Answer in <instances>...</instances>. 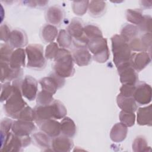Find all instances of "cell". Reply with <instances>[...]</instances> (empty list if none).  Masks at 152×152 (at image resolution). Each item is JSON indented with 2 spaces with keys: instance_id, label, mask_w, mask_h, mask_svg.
<instances>
[{
  "instance_id": "6da1fadb",
  "label": "cell",
  "mask_w": 152,
  "mask_h": 152,
  "mask_svg": "<svg viewBox=\"0 0 152 152\" xmlns=\"http://www.w3.org/2000/svg\"><path fill=\"white\" fill-rule=\"evenodd\" d=\"M23 80L18 78L12 81V92L4 105L6 115L13 119L26 106L27 103L23 98L21 93V83Z\"/></svg>"
},
{
  "instance_id": "7a4b0ae2",
  "label": "cell",
  "mask_w": 152,
  "mask_h": 152,
  "mask_svg": "<svg viewBox=\"0 0 152 152\" xmlns=\"http://www.w3.org/2000/svg\"><path fill=\"white\" fill-rule=\"evenodd\" d=\"M53 71L63 78L72 77L75 72L71 53L65 48H59L54 59Z\"/></svg>"
},
{
  "instance_id": "3957f363",
  "label": "cell",
  "mask_w": 152,
  "mask_h": 152,
  "mask_svg": "<svg viewBox=\"0 0 152 152\" xmlns=\"http://www.w3.org/2000/svg\"><path fill=\"white\" fill-rule=\"evenodd\" d=\"M113 60L116 67L130 62L131 50L120 34H115L111 37Z\"/></svg>"
},
{
  "instance_id": "277c9868",
  "label": "cell",
  "mask_w": 152,
  "mask_h": 152,
  "mask_svg": "<svg viewBox=\"0 0 152 152\" xmlns=\"http://www.w3.org/2000/svg\"><path fill=\"white\" fill-rule=\"evenodd\" d=\"M25 50L27 57V66L28 68L38 70L45 68L46 61L42 45L30 44L26 46Z\"/></svg>"
},
{
  "instance_id": "5b68a950",
  "label": "cell",
  "mask_w": 152,
  "mask_h": 152,
  "mask_svg": "<svg viewBox=\"0 0 152 152\" xmlns=\"http://www.w3.org/2000/svg\"><path fill=\"white\" fill-rule=\"evenodd\" d=\"M88 50L93 55V59L98 63L106 62L110 55L107 42L103 36L94 37L88 40L87 44Z\"/></svg>"
},
{
  "instance_id": "8992f818",
  "label": "cell",
  "mask_w": 152,
  "mask_h": 152,
  "mask_svg": "<svg viewBox=\"0 0 152 152\" xmlns=\"http://www.w3.org/2000/svg\"><path fill=\"white\" fill-rule=\"evenodd\" d=\"M31 139L27 136H19L10 132L7 136L1 140V151H20L31 143Z\"/></svg>"
},
{
  "instance_id": "52a82bcc",
  "label": "cell",
  "mask_w": 152,
  "mask_h": 152,
  "mask_svg": "<svg viewBox=\"0 0 152 152\" xmlns=\"http://www.w3.org/2000/svg\"><path fill=\"white\" fill-rule=\"evenodd\" d=\"M65 78L56 74L54 71L50 72L47 77L39 80L42 90L54 94L58 89L62 87L65 84Z\"/></svg>"
},
{
  "instance_id": "ba28073f",
  "label": "cell",
  "mask_w": 152,
  "mask_h": 152,
  "mask_svg": "<svg viewBox=\"0 0 152 152\" xmlns=\"http://www.w3.org/2000/svg\"><path fill=\"white\" fill-rule=\"evenodd\" d=\"M151 86L143 81H138L135 84L134 99L139 105L150 103L151 101Z\"/></svg>"
},
{
  "instance_id": "9c48e42d",
  "label": "cell",
  "mask_w": 152,
  "mask_h": 152,
  "mask_svg": "<svg viewBox=\"0 0 152 152\" xmlns=\"http://www.w3.org/2000/svg\"><path fill=\"white\" fill-rule=\"evenodd\" d=\"M122 84L135 85L138 81L137 72L131 66L130 62L124 64L116 68Z\"/></svg>"
},
{
  "instance_id": "30bf717a",
  "label": "cell",
  "mask_w": 152,
  "mask_h": 152,
  "mask_svg": "<svg viewBox=\"0 0 152 152\" xmlns=\"http://www.w3.org/2000/svg\"><path fill=\"white\" fill-rule=\"evenodd\" d=\"M23 96L30 101L34 100L37 95V81L30 75H26L22 81Z\"/></svg>"
},
{
  "instance_id": "8fae6325",
  "label": "cell",
  "mask_w": 152,
  "mask_h": 152,
  "mask_svg": "<svg viewBox=\"0 0 152 152\" xmlns=\"http://www.w3.org/2000/svg\"><path fill=\"white\" fill-rule=\"evenodd\" d=\"M1 82H10L14 80L20 78L23 75L22 68H13L8 62H1Z\"/></svg>"
},
{
  "instance_id": "7c38bea8",
  "label": "cell",
  "mask_w": 152,
  "mask_h": 152,
  "mask_svg": "<svg viewBox=\"0 0 152 152\" xmlns=\"http://www.w3.org/2000/svg\"><path fill=\"white\" fill-rule=\"evenodd\" d=\"M36 129L33 121L21 120L14 121L11 127L12 132L19 136H27L31 134Z\"/></svg>"
},
{
  "instance_id": "4fadbf2b",
  "label": "cell",
  "mask_w": 152,
  "mask_h": 152,
  "mask_svg": "<svg viewBox=\"0 0 152 152\" xmlns=\"http://www.w3.org/2000/svg\"><path fill=\"white\" fill-rule=\"evenodd\" d=\"M151 62V53L148 52H140L132 53L130 63L133 68L140 72L144 69Z\"/></svg>"
},
{
  "instance_id": "5bb4252c",
  "label": "cell",
  "mask_w": 152,
  "mask_h": 152,
  "mask_svg": "<svg viewBox=\"0 0 152 152\" xmlns=\"http://www.w3.org/2000/svg\"><path fill=\"white\" fill-rule=\"evenodd\" d=\"M74 146L71 138L64 135H58L52 139L51 147L53 151L68 152L71 150Z\"/></svg>"
},
{
  "instance_id": "9a60e30c",
  "label": "cell",
  "mask_w": 152,
  "mask_h": 152,
  "mask_svg": "<svg viewBox=\"0 0 152 152\" xmlns=\"http://www.w3.org/2000/svg\"><path fill=\"white\" fill-rule=\"evenodd\" d=\"M74 62L79 66H84L89 65L92 59V56L86 47L75 48L72 53Z\"/></svg>"
},
{
  "instance_id": "2e32d148",
  "label": "cell",
  "mask_w": 152,
  "mask_h": 152,
  "mask_svg": "<svg viewBox=\"0 0 152 152\" xmlns=\"http://www.w3.org/2000/svg\"><path fill=\"white\" fill-rule=\"evenodd\" d=\"M40 129L50 138H55L61 134V124L52 119L45 120L39 125Z\"/></svg>"
},
{
  "instance_id": "e0dca14e",
  "label": "cell",
  "mask_w": 152,
  "mask_h": 152,
  "mask_svg": "<svg viewBox=\"0 0 152 152\" xmlns=\"http://www.w3.org/2000/svg\"><path fill=\"white\" fill-rule=\"evenodd\" d=\"M34 121L39 125L42 122L53 119V111L51 104L46 106L37 105L33 109Z\"/></svg>"
},
{
  "instance_id": "ac0fdd59",
  "label": "cell",
  "mask_w": 152,
  "mask_h": 152,
  "mask_svg": "<svg viewBox=\"0 0 152 152\" xmlns=\"http://www.w3.org/2000/svg\"><path fill=\"white\" fill-rule=\"evenodd\" d=\"M64 12L62 9L58 5L49 7L45 12L46 21L53 26H59L62 21Z\"/></svg>"
},
{
  "instance_id": "d6986e66",
  "label": "cell",
  "mask_w": 152,
  "mask_h": 152,
  "mask_svg": "<svg viewBox=\"0 0 152 152\" xmlns=\"http://www.w3.org/2000/svg\"><path fill=\"white\" fill-rule=\"evenodd\" d=\"M8 42L12 48H21L27 44V34L25 31L20 28L12 30L11 32Z\"/></svg>"
},
{
  "instance_id": "ffe728a7",
  "label": "cell",
  "mask_w": 152,
  "mask_h": 152,
  "mask_svg": "<svg viewBox=\"0 0 152 152\" xmlns=\"http://www.w3.org/2000/svg\"><path fill=\"white\" fill-rule=\"evenodd\" d=\"M66 31L72 37V39H78L85 36L83 24L78 18H74L71 20L66 27Z\"/></svg>"
},
{
  "instance_id": "44dd1931",
  "label": "cell",
  "mask_w": 152,
  "mask_h": 152,
  "mask_svg": "<svg viewBox=\"0 0 152 152\" xmlns=\"http://www.w3.org/2000/svg\"><path fill=\"white\" fill-rule=\"evenodd\" d=\"M116 102L122 110L134 112L138 108L137 103L133 97H126L119 93L116 97Z\"/></svg>"
},
{
  "instance_id": "7402d4cb",
  "label": "cell",
  "mask_w": 152,
  "mask_h": 152,
  "mask_svg": "<svg viewBox=\"0 0 152 152\" xmlns=\"http://www.w3.org/2000/svg\"><path fill=\"white\" fill-rule=\"evenodd\" d=\"M137 122L141 126H149L152 125V109L151 105L140 107L137 111Z\"/></svg>"
},
{
  "instance_id": "603a6c76",
  "label": "cell",
  "mask_w": 152,
  "mask_h": 152,
  "mask_svg": "<svg viewBox=\"0 0 152 152\" xmlns=\"http://www.w3.org/2000/svg\"><path fill=\"white\" fill-rule=\"evenodd\" d=\"M128 133L127 126L121 122L115 124L110 132V138L115 142H121L126 137Z\"/></svg>"
},
{
  "instance_id": "cb8c5ba5",
  "label": "cell",
  "mask_w": 152,
  "mask_h": 152,
  "mask_svg": "<svg viewBox=\"0 0 152 152\" xmlns=\"http://www.w3.org/2000/svg\"><path fill=\"white\" fill-rule=\"evenodd\" d=\"M26 50L23 48H18L13 51L10 59V65L13 68H21L25 66Z\"/></svg>"
},
{
  "instance_id": "d4e9b609",
  "label": "cell",
  "mask_w": 152,
  "mask_h": 152,
  "mask_svg": "<svg viewBox=\"0 0 152 152\" xmlns=\"http://www.w3.org/2000/svg\"><path fill=\"white\" fill-rule=\"evenodd\" d=\"M32 138L35 145L43 148V150L48 151L51 148L52 138L43 131L33 134L32 135Z\"/></svg>"
},
{
  "instance_id": "484cf974",
  "label": "cell",
  "mask_w": 152,
  "mask_h": 152,
  "mask_svg": "<svg viewBox=\"0 0 152 152\" xmlns=\"http://www.w3.org/2000/svg\"><path fill=\"white\" fill-rule=\"evenodd\" d=\"M61 124V134L69 138H72L76 134V126L73 121L69 117L65 116L62 118Z\"/></svg>"
},
{
  "instance_id": "4316f807",
  "label": "cell",
  "mask_w": 152,
  "mask_h": 152,
  "mask_svg": "<svg viewBox=\"0 0 152 152\" xmlns=\"http://www.w3.org/2000/svg\"><path fill=\"white\" fill-rule=\"evenodd\" d=\"M40 35L42 40L45 43H51L58 35L57 28L50 24L44 25L41 30Z\"/></svg>"
},
{
  "instance_id": "83f0119b",
  "label": "cell",
  "mask_w": 152,
  "mask_h": 152,
  "mask_svg": "<svg viewBox=\"0 0 152 152\" xmlns=\"http://www.w3.org/2000/svg\"><path fill=\"white\" fill-rule=\"evenodd\" d=\"M139 32V29L137 26L131 24H125L121 28L120 36L128 43L131 40L138 36Z\"/></svg>"
},
{
  "instance_id": "f1b7e54d",
  "label": "cell",
  "mask_w": 152,
  "mask_h": 152,
  "mask_svg": "<svg viewBox=\"0 0 152 152\" xmlns=\"http://www.w3.org/2000/svg\"><path fill=\"white\" fill-rule=\"evenodd\" d=\"M106 8V2L103 1H89L88 10L90 15L93 17H99L104 12Z\"/></svg>"
},
{
  "instance_id": "f546056e",
  "label": "cell",
  "mask_w": 152,
  "mask_h": 152,
  "mask_svg": "<svg viewBox=\"0 0 152 152\" xmlns=\"http://www.w3.org/2000/svg\"><path fill=\"white\" fill-rule=\"evenodd\" d=\"M126 20L135 26H138L142 19V12L140 9H128L125 12Z\"/></svg>"
},
{
  "instance_id": "4dcf8cb0",
  "label": "cell",
  "mask_w": 152,
  "mask_h": 152,
  "mask_svg": "<svg viewBox=\"0 0 152 152\" xmlns=\"http://www.w3.org/2000/svg\"><path fill=\"white\" fill-rule=\"evenodd\" d=\"M132 150L135 152L148 151L151 150V148L148 145V142L145 138L142 135L137 137L132 143Z\"/></svg>"
},
{
  "instance_id": "1f68e13d",
  "label": "cell",
  "mask_w": 152,
  "mask_h": 152,
  "mask_svg": "<svg viewBox=\"0 0 152 152\" xmlns=\"http://www.w3.org/2000/svg\"><path fill=\"white\" fill-rule=\"evenodd\" d=\"M51 105L53 111V119H61L66 116L67 113L66 108L60 100L54 99Z\"/></svg>"
},
{
  "instance_id": "d6a6232c",
  "label": "cell",
  "mask_w": 152,
  "mask_h": 152,
  "mask_svg": "<svg viewBox=\"0 0 152 152\" xmlns=\"http://www.w3.org/2000/svg\"><path fill=\"white\" fill-rule=\"evenodd\" d=\"M57 42L58 46L61 48L67 49L70 48L72 42V37L66 30L62 29L59 31L57 36Z\"/></svg>"
},
{
  "instance_id": "836d02e7",
  "label": "cell",
  "mask_w": 152,
  "mask_h": 152,
  "mask_svg": "<svg viewBox=\"0 0 152 152\" xmlns=\"http://www.w3.org/2000/svg\"><path fill=\"white\" fill-rule=\"evenodd\" d=\"M120 122L127 127L132 126L135 122L134 112L121 110L119 113Z\"/></svg>"
},
{
  "instance_id": "e575fe53",
  "label": "cell",
  "mask_w": 152,
  "mask_h": 152,
  "mask_svg": "<svg viewBox=\"0 0 152 152\" xmlns=\"http://www.w3.org/2000/svg\"><path fill=\"white\" fill-rule=\"evenodd\" d=\"M53 100L54 99L53 97V94L44 90H42L39 92L36 97L37 105H49L51 104Z\"/></svg>"
},
{
  "instance_id": "d590c367",
  "label": "cell",
  "mask_w": 152,
  "mask_h": 152,
  "mask_svg": "<svg viewBox=\"0 0 152 152\" xmlns=\"http://www.w3.org/2000/svg\"><path fill=\"white\" fill-rule=\"evenodd\" d=\"M84 33L88 39V40L94 37L103 36L100 29L97 26L93 24H87L84 26Z\"/></svg>"
},
{
  "instance_id": "8d00e7d4",
  "label": "cell",
  "mask_w": 152,
  "mask_h": 152,
  "mask_svg": "<svg viewBox=\"0 0 152 152\" xmlns=\"http://www.w3.org/2000/svg\"><path fill=\"white\" fill-rule=\"evenodd\" d=\"M88 1H74L72 4V11L77 15H83L88 9Z\"/></svg>"
},
{
  "instance_id": "74e56055",
  "label": "cell",
  "mask_w": 152,
  "mask_h": 152,
  "mask_svg": "<svg viewBox=\"0 0 152 152\" xmlns=\"http://www.w3.org/2000/svg\"><path fill=\"white\" fill-rule=\"evenodd\" d=\"M14 119L25 121H34V112L33 109L28 106H26L22 109L14 118Z\"/></svg>"
},
{
  "instance_id": "f35d334b",
  "label": "cell",
  "mask_w": 152,
  "mask_h": 152,
  "mask_svg": "<svg viewBox=\"0 0 152 152\" xmlns=\"http://www.w3.org/2000/svg\"><path fill=\"white\" fill-rule=\"evenodd\" d=\"M13 51V48L10 45L7 43L1 44L0 48V62L10 64V59Z\"/></svg>"
},
{
  "instance_id": "ab89813d",
  "label": "cell",
  "mask_w": 152,
  "mask_h": 152,
  "mask_svg": "<svg viewBox=\"0 0 152 152\" xmlns=\"http://www.w3.org/2000/svg\"><path fill=\"white\" fill-rule=\"evenodd\" d=\"M139 31L145 33H151V17L149 15H143L141 23L137 26Z\"/></svg>"
},
{
  "instance_id": "60d3db41",
  "label": "cell",
  "mask_w": 152,
  "mask_h": 152,
  "mask_svg": "<svg viewBox=\"0 0 152 152\" xmlns=\"http://www.w3.org/2000/svg\"><path fill=\"white\" fill-rule=\"evenodd\" d=\"M59 46L58 43L55 42H51L50 43L45 49V56L46 59H55L56 57L58 50H59Z\"/></svg>"
},
{
  "instance_id": "b9f144b4",
  "label": "cell",
  "mask_w": 152,
  "mask_h": 152,
  "mask_svg": "<svg viewBox=\"0 0 152 152\" xmlns=\"http://www.w3.org/2000/svg\"><path fill=\"white\" fill-rule=\"evenodd\" d=\"M13 121H14L9 118H4L1 120L0 124L1 139L5 138L10 132V130L11 129Z\"/></svg>"
},
{
  "instance_id": "7bdbcfd3",
  "label": "cell",
  "mask_w": 152,
  "mask_h": 152,
  "mask_svg": "<svg viewBox=\"0 0 152 152\" xmlns=\"http://www.w3.org/2000/svg\"><path fill=\"white\" fill-rule=\"evenodd\" d=\"M12 92V86L10 82H5L1 84V102L2 103L6 101L11 96Z\"/></svg>"
},
{
  "instance_id": "ee69618b",
  "label": "cell",
  "mask_w": 152,
  "mask_h": 152,
  "mask_svg": "<svg viewBox=\"0 0 152 152\" xmlns=\"http://www.w3.org/2000/svg\"><path fill=\"white\" fill-rule=\"evenodd\" d=\"M140 41L144 52L151 53V33H145L140 36Z\"/></svg>"
},
{
  "instance_id": "f6af8a7d",
  "label": "cell",
  "mask_w": 152,
  "mask_h": 152,
  "mask_svg": "<svg viewBox=\"0 0 152 152\" xmlns=\"http://www.w3.org/2000/svg\"><path fill=\"white\" fill-rule=\"evenodd\" d=\"M135 90V84H123L120 88V94L126 97H133Z\"/></svg>"
},
{
  "instance_id": "bcb514c9",
  "label": "cell",
  "mask_w": 152,
  "mask_h": 152,
  "mask_svg": "<svg viewBox=\"0 0 152 152\" xmlns=\"http://www.w3.org/2000/svg\"><path fill=\"white\" fill-rule=\"evenodd\" d=\"M11 31L9 28L7 24H1L0 27V34H1V40L5 43L8 42L10 34Z\"/></svg>"
},
{
  "instance_id": "7dc6e473",
  "label": "cell",
  "mask_w": 152,
  "mask_h": 152,
  "mask_svg": "<svg viewBox=\"0 0 152 152\" xmlns=\"http://www.w3.org/2000/svg\"><path fill=\"white\" fill-rule=\"evenodd\" d=\"M24 4L26 5H27L28 6L30 7H44L46 5L47 3H48V1H25L23 2Z\"/></svg>"
}]
</instances>
